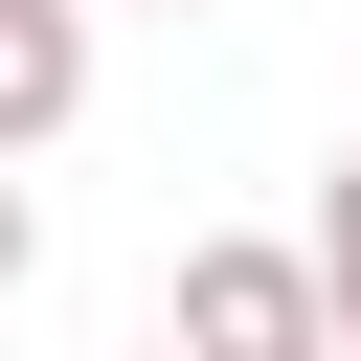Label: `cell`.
<instances>
[{"label":"cell","instance_id":"obj_1","mask_svg":"<svg viewBox=\"0 0 361 361\" xmlns=\"http://www.w3.org/2000/svg\"><path fill=\"white\" fill-rule=\"evenodd\" d=\"M158 361H338V316H316L293 226H203V248H180V293H158Z\"/></svg>","mask_w":361,"mask_h":361},{"label":"cell","instance_id":"obj_2","mask_svg":"<svg viewBox=\"0 0 361 361\" xmlns=\"http://www.w3.org/2000/svg\"><path fill=\"white\" fill-rule=\"evenodd\" d=\"M90 113V0H0V180Z\"/></svg>","mask_w":361,"mask_h":361},{"label":"cell","instance_id":"obj_3","mask_svg":"<svg viewBox=\"0 0 361 361\" xmlns=\"http://www.w3.org/2000/svg\"><path fill=\"white\" fill-rule=\"evenodd\" d=\"M293 271H316V316H338V361H361V158L316 180V226H293Z\"/></svg>","mask_w":361,"mask_h":361},{"label":"cell","instance_id":"obj_4","mask_svg":"<svg viewBox=\"0 0 361 361\" xmlns=\"http://www.w3.org/2000/svg\"><path fill=\"white\" fill-rule=\"evenodd\" d=\"M23 271H45V203H23V180H0V293H23Z\"/></svg>","mask_w":361,"mask_h":361},{"label":"cell","instance_id":"obj_5","mask_svg":"<svg viewBox=\"0 0 361 361\" xmlns=\"http://www.w3.org/2000/svg\"><path fill=\"white\" fill-rule=\"evenodd\" d=\"M158 23H203V0H158Z\"/></svg>","mask_w":361,"mask_h":361},{"label":"cell","instance_id":"obj_6","mask_svg":"<svg viewBox=\"0 0 361 361\" xmlns=\"http://www.w3.org/2000/svg\"><path fill=\"white\" fill-rule=\"evenodd\" d=\"M135 361H158V338H135Z\"/></svg>","mask_w":361,"mask_h":361}]
</instances>
